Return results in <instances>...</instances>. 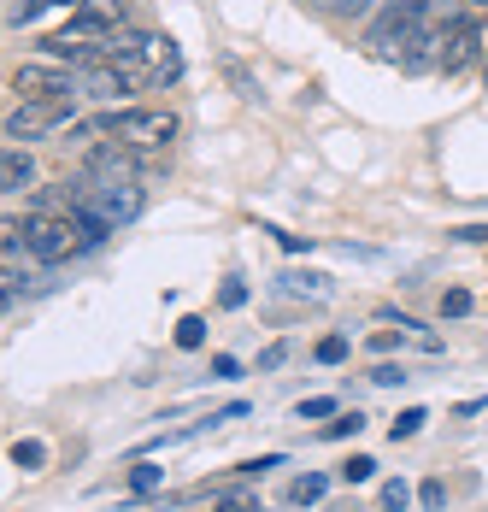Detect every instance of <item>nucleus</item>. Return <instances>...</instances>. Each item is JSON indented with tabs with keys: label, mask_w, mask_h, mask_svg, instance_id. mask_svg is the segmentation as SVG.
Listing matches in <instances>:
<instances>
[{
	"label": "nucleus",
	"mask_w": 488,
	"mask_h": 512,
	"mask_svg": "<svg viewBox=\"0 0 488 512\" xmlns=\"http://www.w3.org/2000/svg\"><path fill=\"white\" fill-rule=\"evenodd\" d=\"M100 130L118 136V142H130V148H142V154H153V148H171L183 124H177V112H165V106H124V112L100 118Z\"/></svg>",
	"instance_id": "f257e3e1"
},
{
	"label": "nucleus",
	"mask_w": 488,
	"mask_h": 512,
	"mask_svg": "<svg viewBox=\"0 0 488 512\" xmlns=\"http://www.w3.org/2000/svg\"><path fill=\"white\" fill-rule=\"evenodd\" d=\"M24 248H30V259H42V265L71 259L77 248H83L77 212H30V218H24Z\"/></svg>",
	"instance_id": "f03ea898"
},
{
	"label": "nucleus",
	"mask_w": 488,
	"mask_h": 512,
	"mask_svg": "<svg viewBox=\"0 0 488 512\" xmlns=\"http://www.w3.org/2000/svg\"><path fill=\"white\" fill-rule=\"evenodd\" d=\"M424 24H430L424 0H389V12H383L377 30H371V53H377V59H406Z\"/></svg>",
	"instance_id": "7ed1b4c3"
},
{
	"label": "nucleus",
	"mask_w": 488,
	"mask_h": 512,
	"mask_svg": "<svg viewBox=\"0 0 488 512\" xmlns=\"http://www.w3.org/2000/svg\"><path fill=\"white\" fill-rule=\"evenodd\" d=\"M71 124V101H24L6 112V136L12 142H36V136H53Z\"/></svg>",
	"instance_id": "20e7f679"
},
{
	"label": "nucleus",
	"mask_w": 488,
	"mask_h": 512,
	"mask_svg": "<svg viewBox=\"0 0 488 512\" xmlns=\"http://www.w3.org/2000/svg\"><path fill=\"white\" fill-rule=\"evenodd\" d=\"M12 89L24 101H71V77L53 71V65H18L12 71Z\"/></svg>",
	"instance_id": "39448f33"
},
{
	"label": "nucleus",
	"mask_w": 488,
	"mask_h": 512,
	"mask_svg": "<svg viewBox=\"0 0 488 512\" xmlns=\"http://www.w3.org/2000/svg\"><path fill=\"white\" fill-rule=\"evenodd\" d=\"M477 53H483V30H477V24H471L465 12H453V18H447V48H441V71H447V77H453V71H465V65L477 59Z\"/></svg>",
	"instance_id": "423d86ee"
},
{
	"label": "nucleus",
	"mask_w": 488,
	"mask_h": 512,
	"mask_svg": "<svg viewBox=\"0 0 488 512\" xmlns=\"http://www.w3.org/2000/svg\"><path fill=\"white\" fill-rule=\"evenodd\" d=\"M136 171H142V148H130V142H95L89 148V177H100V183L136 177Z\"/></svg>",
	"instance_id": "0eeeda50"
},
{
	"label": "nucleus",
	"mask_w": 488,
	"mask_h": 512,
	"mask_svg": "<svg viewBox=\"0 0 488 512\" xmlns=\"http://www.w3.org/2000/svg\"><path fill=\"white\" fill-rule=\"evenodd\" d=\"M36 183V159L24 148H0V195H24Z\"/></svg>",
	"instance_id": "6e6552de"
},
{
	"label": "nucleus",
	"mask_w": 488,
	"mask_h": 512,
	"mask_svg": "<svg viewBox=\"0 0 488 512\" xmlns=\"http://www.w3.org/2000/svg\"><path fill=\"white\" fill-rule=\"evenodd\" d=\"M283 289L289 295H306V301H324L330 295V277L324 271H294V277H283Z\"/></svg>",
	"instance_id": "1a4fd4ad"
},
{
	"label": "nucleus",
	"mask_w": 488,
	"mask_h": 512,
	"mask_svg": "<svg viewBox=\"0 0 488 512\" xmlns=\"http://www.w3.org/2000/svg\"><path fill=\"white\" fill-rule=\"evenodd\" d=\"M24 224L18 218H0V265H12V259H24Z\"/></svg>",
	"instance_id": "9d476101"
},
{
	"label": "nucleus",
	"mask_w": 488,
	"mask_h": 512,
	"mask_svg": "<svg viewBox=\"0 0 488 512\" xmlns=\"http://www.w3.org/2000/svg\"><path fill=\"white\" fill-rule=\"evenodd\" d=\"M418 430H424V407H406V412H400V418L389 424V436H394V442H412Z\"/></svg>",
	"instance_id": "9b49d317"
},
{
	"label": "nucleus",
	"mask_w": 488,
	"mask_h": 512,
	"mask_svg": "<svg viewBox=\"0 0 488 512\" xmlns=\"http://www.w3.org/2000/svg\"><path fill=\"white\" fill-rule=\"evenodd\" d=\"M324 489H330V483H324V477H294V507H312V501H324Z\"/></svg>",
	"instance_id": "f8f14e48"
},
{
	"label": "nucleus",
	"mask_w": 488,
	"mask_h": 512,
	"mask_svg": "<svg viewBox=\"0 0 488 512\" xmlns=\"http://www.w3.org/2000/svg\"><path fill=\"white\" fill-rule=\"evenodd\" d=\"M359 430H365V418H359V412H336V424H324V436H330V442H347V436H359Z\"/></svg>",
	"instance_id": "ddd939ff"
},
{
	"label": "nucleus",
	"mask_w": 488,
	"mask_h": 512,
	"mask_svg": "<svg viewBox=\"0 0 488 512\" xmlns=\"http://www.w3.org/2000/svg\"><path fill=\"white\" fill-rule=\"evenodd\" d=\"M12 460L24 465V471H42L48 465V448L42 442H12Z\"/></svg>",
	"instance_id": "4468645a"
},
{
	"label": "nucleus",
	"mask_w": 488,
	"mask_h": 512,
	"mask_svg": "<svg viewBox=\"0 0 488 512\" xmlns=\"http://www.w3.org/2000/svg\"><path fill=\"white\" fill-rule=\"evenodd\" d=\"M159 483H165V471H159L153 460H142L136 471H130V489H136V495H147V489H159Z\"/></svg>",
	"instance_id": "2eb2a0df"
},
{
	"label": "nucleus",
	"mask_w": 488,
	"mask_h": 512,
	"mask_svg": "<svg viewBox=\"0 0 488 512\" xmlns=\"http://www.w3.org/2000/svg\"><path fill=\"white\" fill-rule=\"evenodd\" d=\"M406 507H412V489H406L400 477H394V483H383V512H406Z\"/></svg>",
	"instance_id": "dca6fc26"
},
{
	"label": "nucleus",
	"mask_w": 488,
	"mask_h": 512,
	"mask_svg": "<svg viewBox=\"0 0 488 512\" xmlns=\"http://www.w3.org/2000/svg\"><path fill=\"white\" fill-rule=\"evenodd\" d=\"M418 501H424V512H441V507H447V483H441V477H424Z\"/></svg>",
	"instance_id": "f3484780"
},
{
	"label": "nucleus",
	"mask_w": 488,
	"mask_h": 512,
	"mask_svg": "<svg viewBox=\"0 0 488 512\" xmlns=\"http://www.w3.org/2000/svg\"><path fill=\"white\" fill-rule=\"evenodd\" d=\"M206 342V318H183L177 324V348H200Z\"/></svg>",
	"instance_id": "a211bd4d"
},
{
	"label": "nucleus",
	"mask_w": 488,
	"mask_h": 512,
	"mask_svg": "<svg viewBox=\"0 0 488 512\" xmlns=\"http://www.w3.org/2000/svg\"><path fill=\"white\" fill-rule=\"evenodd\" d=\"M371 471H377V465L365 460V454H353V460L342 465V483H371Z\"/></svg>",
	"instance_id": "6ab92c4d"
},
{
	"label": "nucleus",
	"mask_w": 488,
	"mask_h": 512,
	"mask_svg": "<svg viewBox=\"0 0 488 512\" xmlns=\"http://www.w3.org/2000/svg\"><path fill=\"white\" fill-rule=\"evenodd\" d=\"M318 359H324V365H342L347 359V336H324V342H318Z\"/></svg>",
	"instance_id": "aec40b11"
},
{
	"label": "nucleus",
	"mask_w": 488,
	"mask_h": 512,
	"mask_svg": "<svg viewBox=\"0 0 488 512\" xmlns=\"http://www.w3.org/2000/svg\"><path fill=\"white\" fill-rule=\"evenodd\" d=\"M441 312H447V318H465V312H471V295H465V289H447V295H441Z\"/></svg>",
	"instance_id": "412c9836"
},
{
	"label": "nucleus",
	"mask_w": 488,
	"mask_h": 512,
	"mask_svg": "<svg viewBox=\"0 0 488 512\" xmlns=\"http://www.w3.org/2000/svg\"><path fill=\"white\" fill-rule=\"evenodd\" d=\"M300 418H336V401L330 395H312V401H300Z\"/></svg>",
	"instance_id": "4be33fe9"
},
{
	"label": "nucleus",
	"mask_w": 488,
	"mask_h": 512,
	"mask_svg": "<svg viewBox=\"0 0 488 512\" xmlns=\"http://www.w3.org/2000/svg\"><path fill=\"white\" fill-rule=\"evenodd\" d=\"M224 71H230V83H236V89H242V101H259V83H253V77H247L242 65H224Z\"/></svg>",
	"instance_id": "5701e85b"
},
{
	"label": "nucleus",
	"mask_w": 488,
	"mask_h": 512,
	"mask_svg": "<svg viewBox=\"0 0 488 512\" xmlns=\"http://www.w3.org/2000/svg\"><path fill=\"white\" fill-rule=\"evenodd\" d=\"M371 383H383V389H394V383H406V371H400V365H377V371H371Z\"/></svg>",
	"instance_id": "b1692460"
},
{
	"label": "nucleus",
	"mask_w": 488,
	"mask_h": 512,
	"mask_svg": "<svg viewBox=\"0 0 488 512\" xmlns=\"http://www.w3.org/2000/svg\"><path fill=\"white\" fill-rule=\"evenodd\" d=\"M312 6H324V12H365V0H312Z\"/></svg>",
	"instance_id": "393cba45"
},
{
	"label": "nucleus",
	"mask_w": 488,
	"mask_h": 512,
	"mask_svg": "<svg viewBox=\"0 0 488 512\" xmlns=\"http://www.w3.org/2000/svg\"><path fill=\"white\" fill-rule=\"evenodd\" d=\"M218 301H224V307H247V289H242V283H224V295H218Z\"/></svg>",
	"instance_id": "a878e982"
},
{
	"label": "nucleus",
	"mask_w": 488,
	"mask_h": 512,
	"mask_svg": "<svg viewBox=\"0 0 488 512\" xmlns=\"http://www.w3.org/2000/svg\"><path fill=\"white\" fill-rule=\"evenodd\" d=\"M283 359H289V348H283V342H277V348H265V359H259V365H265V371H277V365H283Z\"/></svg>",
	"instance_id": "bb28decb"
},
{
	"label": "nucleus",
	"mask_w": 488,
	"mask_h": 512,
	"mask_svg": "<svg viewBox=\"0 0 488 512\" xmlns=\"http://www.w3.org/2000/svg\"><path fill=\"white\" fill-rule=\"evenodd\" d=\"M453 236H459V242H488V230H483V224H465V230H453Z\"/></svg>",
	"instance_id": "cd10ccee"
},
{
	"label": "nucleus",
	"mask_w": 488,
	"mask_h": 512,
	"mask_svg": "<svg viewBox=\"0 0 488 512\" xmlns=\"http://www.w3.org/2000/svg\"><path fill=\"white\" fill-rule=\"evenodd\" d=\"M118 6H124V0H83V12H106V18H112Z\"/></svg>",
	"instance_id": "c85d7f7f"
},
{
	"label": "nucleus",
	"mask_w": 488,
	"mask_h": 512,
	"mask_svg": "<svg viewBox=\"0 0 488 512\" xmlns=\"http://www.w3.org/2000/svg\"><path fill=\"white\" fill-rule=\"evenodd\" d=\"M471 6H488V0H471Z\"/></svg>",
	"instance_id": "c756f323"
},
{
	"label": "nucleus",
	"mask_w": 488,
	"mask_h": 512,
	"mask_svg": "<svg viewBox=\"0 0 488 512\" xmlns=\"http://www.w3.org/2000/svg\"><path fill=\"white\" fill-rule=\"evenodd\" d=\"M483 71H488V65H483Z\"/></svg>",
	"instance_id": "7c9ffc66"
}]
</instances>
